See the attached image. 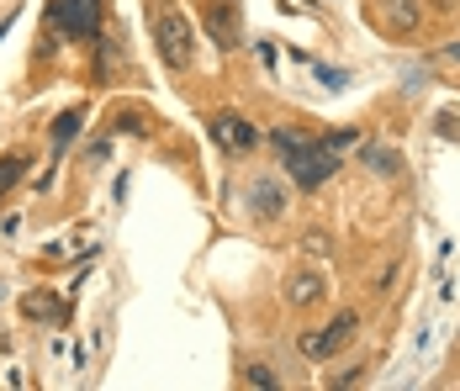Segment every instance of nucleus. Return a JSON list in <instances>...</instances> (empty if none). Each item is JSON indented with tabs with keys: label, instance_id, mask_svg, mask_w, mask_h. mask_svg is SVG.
<instances>
[{
	"label": "nucleus",
	"instance_id": "9",
	"mask_svg": "<svg viewBox=\"0 0 460 391\" xmlns=\"http://www.w3.org/2000/svg\"><path fill=\"white\" fill-rule=\"evenodd\" d=\"M249 206H254L259 217H281V211H286V191H281L275 180H254V186H249Z\"/></svg>",
	"mask_w": 460,
	"mask_h": 391
},
{
	"label": "nucleus",
	"instance_id": "2",
	"mask_svg": "<svg viewBox=\"0 0 460 391\" xmlns=\"http://www.w3.org/2000/svg\"><path fill=\"white\" fill-rule=\"evenodd\" d=\"M334 170H339V154H334L329 143H307V148L286 154V175L297 180V191H318Z\"/></svg>",
	"mask_w": 460,
	"mask_h": 391
},
{
	"label": "nucleus",
	"instance_id": "3",
	"mask_svg": "<svg viewBox=\"0 0 460 391\" xmlns=\"http://www.w3.org/2000/svg\"><path fill=\"white\" fill-rule=\"evenodd\" d=\"M48 16L64 37H96L101 32V0H53Z\"/></svg>",
	"mask_w": 460,
	"mask_h": 391
},
{
	"label": "nucleus",
	"instance_id": "4",
	"mask_svg": "<svg viewBox=\"0 0 460 391\" xmlns=\"http://www.w3.org/2000/svg\"><path fill=\"white\" fill-rule=\"evenodd\" d=\"M354 328H360V317H354V312H339L329 328H318V333L302 339V355H307V360H329V355H339L349 339H354Z\"/></svg>",
	"mask_w": 460,
	"mask_h": 391
},
{
	"label": "nucleus",
	"instance_id": "16",
	"mask_svg": "<svg viewBox=\"0 0 460 391\" xmlns=\"http://www.w3.org/2000/svg\"><path fill=\"white\" fill-rule=\"evenodd\" d=\"M249 381H254V387H275V376H270L265 365H254V371H249Z\"/></svg>",
	"mask_w": 460,
	"mask_h": 391
},
{
	"label": "nucleus",
	"instance_id": "5",
	"mask_svg": "<svg viewBox=\"0 0 460 391\" xmlns=\"http://www.w3.org/2000/svg\"><path fill=\"white\" fill-rule=\"evenodd\" d=\"M207 32H212V43L233 53L238 43H243V16H238V0H207Z\"/></svg>",
	"mask_w": 460,
	"mask_h": 391
},
{
	"label": "nucleus",
	"instance_id": "1",
	"mask_svg": "<svg viewBox=\"0 0 460 391\" xmlns=\"http://www.w3.org/2000/svg\"><path fill=\"white\" fill-rule=\"evenodd\" d=\"M154 43H159V59H164L170 69H191L196 37H191V21H186L175 5H159V11H154Z\"/></svg>",
	"mask_w": 460,
	"mask_h": 391
},
{
	"label": "nucleus",
	"instance_id": "15",
	"mask_svg": "<svg viewBox=\"0 0 460 391\" xmlns=\"http://www.w3.org/2000/svg\"><path fill=\"white\" fill-rule=\"evenodd\" d=\"M21 170H27V159H21V154H5V164H0V191H11V186L21 180Z\"/></svg>",
	"mask_w": 460,
	"mask_h": 391
},
{
	"label": "nucleus",
	"instance_id": "6",
	"mask_svg": "<svg viewBox=\"0 0 460 391\" xmlns=\"http://www.w3.org/2000/svg\"><path fill=\"white\" fill-rule=\"evenodd\" d=\"M212 138H218L228 154H254V148H259V127L243 122L238 111H218V116H212Z\"/></svg>",
	"mask_w": 460,
	"mask_h": 391
},
{
	"label": "nucleus",
	"instance_id": "17",
	"mask_svg": "<svg viewBox=\"0 0 460 391\" xmlns=\"http://www.w3.org/2000/svg\"><path fill=\"white\" fill-rule=\"evenodd\" d=\"M440 53H445V59H450V64H460V43H445V48H440Z\"/></svg>",
	"mask_w": 460,
	"mask_h": 391
},
{
	"label": "nucleus",
	"instance_id": "12",
	"mask_svg": "<svg viewBox=\"0 0 460 391\" xmlns=\"http://www.w3.org/2000/svg\"><path fill=\"white\" fill-rule=\"evenodd\" d=\"M286 296H291L297 307H307V301L323 296V286H318V275H291V281H286Z\"/></svg>",
	"mask_w": 460,
	"mask_h": 391
},
{
	"label": "nucleus",
	"instance_id": "14",
	"mask_svg": "<svg viewBox=\"0 0 460 391\" xmlns=\"http://www.w3.org/2000/svg\"><path fill=\"white\" fill-rule=\"evenodd\" d=\"M270 143H275L281 154H297V148H307L313 138H302V132H291V127H275V132H270Z\"/></svg>",
	"mask_w": 460,
	"mask_h": 391
},
{
	"label": "nucleus",
	"instance_id": "13",
	"mask_svg": "<svg viewBox=\"0 0 460 391\" xmlns=\"http://www.w3.org/2000/svg\"><path fill=\"white\" fill-rule=\"evenodd\" d=\"M80 127H85V111H64V116L53 122V148H64V143H69Z\"/></svg>",
	"mask_w": 460,
	"mask_h": 391
},
{
	"label": "nucleus",
	"instance_id": "11",
	"mask_svg": "<svg viewBox=\"0 0 460 391\" xmlns=\"http://www.w3.org/2000/svg\"><path fill=\"white\" fill-rule=\"evenodd\" d=\"M360 154H365V164H370L376 175H397V148H381V143H365Z\"/></svg>",
	"mask_w": 460,
	"mask_h": 391
},
{
	"label": "nucleus",
	"instance_id": "10",
	"mask_svg": "<svg viewBox=\"0 0 460 391\" xmlns=\"http://www.w3.org/2000/svg\"><path fill=\"white\" fill-rule=\"evenodd\" d=\"M21 312H27V317H64V301H59V296L32 291V296H21Z\"/></svg>",
	"mask_w": 460,
	"mask_h": 391
},
{
	"label": "nucleus",
	"instance_id": "7",
	"mask_svg": "<svg viewBox=\"0 0 460 391\" xmlns=\"http://www.w3.org/2000/svg\"><path fill=\"white\" fill-rule=\"evenodd\" d=\"M127 69V43L122 32H96V75L101 80H116Z\"/></svg>",
	"mask_w": 460,
	"mask_h": 391
},
{
	"label": "nucleus",
	"instance_id": "8",
	"mask_svg": "<svg viewBox=\"0 0 460 391\" xmlns=\"http://www.w3.org/2000/svg\"><path fill=\"white\" fill-rule=\"evenodd\" d=\"M381 21H386L397 37H408V32H418V21H424V0H381Z\"/></svg>",
	"mask_w": 460,
	"mask_h": 391
}]
</instances>
